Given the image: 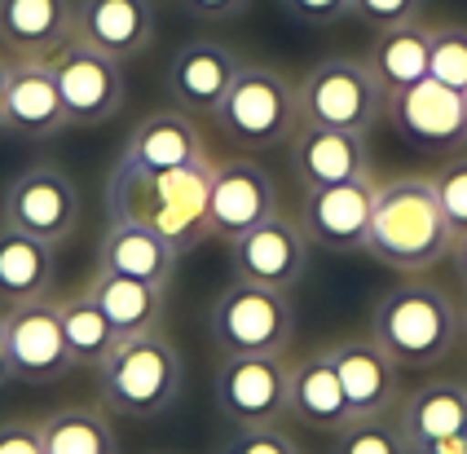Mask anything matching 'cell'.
<instances>
[{
    "label": "cell",
    "mask_w": 467,
    "mask_h": 454,
    "mask_svg": "<svg viewBox=\"0 0 467 454\" xmlns=\"http://www.w3.org/2000/svg\"><path fill=\"white\" fill-rule=\"evenodd\" d=\"M450 247H454V234L445 225L437 186L428 177H397V181L375 190L366 252L379 265L415 273V269L437 265Z\"/></svg>",
    "instance_id": "obj_1"
},
{
    "label": "cell",
    "mask_w": 467,
    "mask_h": 454,
    "mask_svg": "<svg viewBox=\"0 0 467 454\" xmlns=\"http://www.w3.org/2000/svg\"><path fill=\"white\" fill-rule=\"evenodd\" d=\"M463 318L454 300L432 283H397L370 309V335L401 371H428L459 345Z\"/></svg>",
    "instance_id": "obj_2"
},
{
    "label": "cell",
    "mask_w": 467,
    "mask_h": 454,
    "mask_svg": "<svg viewBox=\"0 0 467 454\" xmlns=\"http://www.w3.org/2000/svg\"><path fill=\"white\" fill-rule=\"evenodd\" d=\"M208 163L177 168L163 177H110L106 186V212L110 221H141L159 230L177 252H190L208 239Z\"/></svg>",
    "instance_id": "obj_3"
},
{
    "label": "cell",
    "mask_w": 467,
    "mask_h": 454,
    "mask_svg": "<svg viewBox=\"0 0 467 454\" xmlns=\"http://www.w3.org/2000/svg\"><path fill=\"white\" fill-rule=\"evenodd\" d=\"M182 375L177 345L163 331H150V335L119 340L106 353L98 366V388H102L106 410L129 415V419H155L182 397Z\"/></svg>",
    "instance_id": "obj_4"
},
{
    "label": "cell",
    "mask_w": 467,
    "mask_h": 454,
    "mask_svg": "<svg viewBox=\"0 0 467 454\" xmlns=\"http://www.w3.org/2000/svg\"><path fill=\"white\" fill-rule=\"evenodd\" d=\"M216 129L230 146L243 150H274L286 146L300 119V88L274 67H238L221 107L212 110Z\"/></svg>",
    "instance_id": "obj_5"
},
{
    "label": "cell",
    "mask_w": 467,
    "mask_h": 454,
    "mask_svg": "<svg viewBox=\"0 0 467 454\" xmlns=\"http://www.w3.org/2000/svg\"><path fill=\"white\" fill-rule=\"evenodd\" d=\"M384 88L358 57H322L300 84V119L339 133H366L384 119Z\"/></svg>",
    "instance_id": "obj_6"
},
{
    "label": "cell",
    "mask_w": 467,
    "mask_h": 454,
    "mask_svg": "<svg viewBox=\"0 0 467 454\" xmlns=\"http://www.w3.org/2000/svg\"><path fill=\"white\" fill-rule=\"evenodd\" d=\"M212 340L221 348V357H247V353H286L296 314L286 292L252 287L234 278L212 304Z\"/></svg>",
    "instance_id": "obj_7"
},
{
    "label": "cell",
    "mask_w": 467,
    "mask_h": 454,
    "mask_svg": "<svg viewBox=\"0 0 467 454\" xmlns=\"http://www.w3.org/2000/svg\"><path fill=\"white\" fill-rule=\"evenodd\" d=\"M286 393H291V366L283 362V353L221 357L212 379L216 410L243 428L278 424L286 415Z\"/></svg>",
    "instance_id": "obj_8"
},
{
    "label": "cell",
    "mask_w": 467,
    "mask_h": 454,
    "mask_svg": "<svg viewBox=\"0 0 467 454\" xmlns=\"http://www.w3.org/2000/svg\"><path fill=\"white\" fill-rule=\"evenodd\" d=\"M57 84L62 110L71 119V129H93L106 124L115 110L124 107V71L115 57L98 54L79 40H67L57 54L45 57Z\"/></svg>",
    "instance_id": "obj_9"
},
{
    "label": "cell",
    "mask_w": 467,
    "mask_h": 454,
    "mask_svg": "<svg viewBox=\"0 0 467 454\" xmlns=\"http://www.w3.org/2000/svg\"><path fill=\"white\" fill-rule=\"evenodd\" d=\"M384 115L392 119L397 137L410 141L415 150L445 155V150L467 146V93H454L432 76L392 93Z\"/></svg>",
    "instance_id": "obj_10"
},
{
    "label": "cell",
    "mask_w": 467,
    "mask_h": 454,
    "mask_svg": "<svg viewBox=\"0 0 467 454\" xmlns=\"http://www.w3.org/2000/svg\"><path fill=\"white\" fill-rule=\"evenodd\" d=\"M5 353H9V375L23 384H57L67 379L71 348L62 335L57 300H31V304H9L5 314Z\"/></svg>",
    "instance_id": "obj_11"
},
{
    "label": "cell",
    "mask_w": 467,
    "mask_h": 454,
    "mask_svg": "<svg viewBox=\"0 0 467 454\" xmlns=\"http://www.w3.org/2000/svg\"><path fill=\"white\" fill-rule=\"evenodd\" d=\"M79 221V190L62 168H31L14 177L0 199V225L36 234L45 242H62Z\"/></svg>",
    "instance_id": "obj_12"
},
{
    "label": "cell",
    "mask_w": 467,
    "mask_h": 454,
    "mask_svg": "<svg viewBox=\"0 0 467 454\" xmlns=\"http://www.w3.org/2000/svg\"><path fill=\"white\" fill-rule=\"evenodd\" d=\"M375 190L379 186L370 177L305 190L300 230H305L309 247H322V252H366L370 216H375Z\"/></svg>",
    "instance_id": "obj_13"
},
{
    "label": "cell",
    "mask_w": 467,
    "mask_h": 454,
    "mask_svg": "<svg viewBox=\"0 0 467 454\" xmlns=\"http://www.w3.org/2000/svg\"><path fill=\"white\" fill-rule=\"evenodd\" d=\"M278 216L274 177L247 160H221L208 172V230L221 239H243L247 230Z\"/></svg>",
    "instance_id": "obj_14"
},
{
    "label": "cell",
    "mask_w": 467,
    "mask_h": 454,
    "mask_svg": "<svg viewBox=\"0 0 467 454\" xmlns=\"http://www.w3.org/2000/svg\"><path fill=\"white\" fill-rule=\"evenodd\" d=\"M208 163V141L185 110H155L129 133L110 177H163L177 168Z\"/></svg>",
    "instance_id": "obj_15"
},
{
    "label": "cell",
    "mask_w": 467,
    "mask_h": 454,
    "mask_svg": "<svg viewBox=\"0 0 467 454\" xmlns=\"http://www.w3.org/2000/svg\"><path fill=\"white\" fill-rule=\"evenodd\" d=\"M230 265L238 283L269 287V292H291L309 269V239L296 221L269 216L265 225H256L243 239L230 242Z\"/></svg>",
    "instance_id": "obj_16"
},
{
    "label": "cell",
    "mask_w": 467,
    "mask_h": 454,
    "mask_svg": "<svg viewBox=\"0 0 467 454\" xmlns=\"http://www.w3.org/2000/svg\"><path fill=\"white\" fill-rule=\"evenodd\" d=\"M331 366L339 375V388L348 401V419H379L389 415L397 401V379L401 366L392 362L384 348L375 345V335H344L327 348Z\"/></svg>",
    "instance_id": "obj_17"
},
{
    "label": "cell",
    "mask_w": 467,
    "mask_h": 454,
    "mask_svg": "<svg viewBox=\"0 0 467 454\" xmlns=\"http://www.w3.org/2000/svg\"><path fill=\"white\" fill-rule=\"evenodd\" d=\"M71 40L115 62L141 57L155 40V5L150 0H79Z\"/></svg>",
    "instance_id": "obj_18"
},
{
    "label": "cell",
    "mask_w": 467,
    "mask_h": 454,
    "mask_svg": "<svg viewBox=\"0 0 467 454\" xmlns=\"http://www.w3.org/2000/svg\"><path fill=\"white\" fill-rule=\"evenodd\" d=\"M71 129L62 98H57V84L45 57H23L9 67V93H5V133L18 137H57Z\"/></svg>",
    "instance_id": "obj_19"
},
{
    "label": "cell",
    "mask_w": 467,
    "mask_h": 454,
    "mask_svg": "<svg viewBox=\"0 0 467 454\" xmlns=\"http://www.w3.org/2000/svg\"><path fill=\"white\" fill-rule=\"evenodd\" d=\"M286 146H291V168H296V177H300L305 190L370 177V155H366L362 133H339V129L300 124Z\"/></svg>",
    "instance_id": "obj_20"
},
{
    "label": "cell",
    "mask_w": 467,
    "mask_h": 454,
    "mask_svg": "<svg viewBox=\"0 0 467 454\" xmlns=\"http://www.w3.org/2000/svg\"><path fill=\"white\" fill-rule=\"evenodd\" d=\"M238 57L216 40H185L168 62V93L190 115H212L238 76Z\"/></svg>",
    "instance_id": "obj_21"
},
{
    "label": "cell",
    "mask_w": 467,
    "mask_h": 454,
    "mask_svg": "<svg viewBox=\"0 0 467 454\" xmlns=\"http://www.w3.org/2000/svg\"><path fill=\"white\" fill-rule=\"evenodd\" d=\"M177 256L182 252L150 225L110 221V230L102 234V247H98V269H110V273H124V278H137V283H150V287L168 292V283L177 273Z\"/></svg>",
    "instance_id": "obj_22"
},
{
    "label": "cell",
    "mask_w": 467,
    "mask_h": 454,
    "mask_svg": "<svg viewBox=\"0 0 467 454\" xmlns=\"http://www.w3.org/2000/svg\"><path fill=\"white\" fill-rule=\"evenodd\" d=\"M76 27L71 0H0V45L18 57L57 54Z\"/></svg>",
    "instance_id": "obj_23"
},
{
    "label": "cell",
    "mask_w": 467,
    "mask_h": 454,
    "mask_svg": "<svg viewBox=\"0 0 467 454\" xmlns=\"http://www.w3.org/2000/svg\"><path fill=\"white\" fill-rule=\"evenodd\" d=\"M84 292L98 300V309L119 331V340L150 335V331L163 326V314H168V292L163 287L137 283V278H124V273H110V269H98L84 283Z\"/></svg>",
    "instance_id": "obj_24"
},
{
    "label": "cell",
    "mask_w": 467,
    "mask_h": 454,
    "mask_svg": "<svg viewBox=\"0 0 467 454\" xmlns=\"http://www.w3.org/2000/svg\"><path fill=\"white\" fill-rule=\"evenodd\" d=\"M397 428H401L410 454L419 446H428V441H437V437H450V432L467 428V384H454V379L423 384L419 393H410L401 401Z\"/></svg>",
    "instance_id": "obj_25"
},
{
    "label": "cell",
    "mask_w": 467,
    "mask_h": 454,
    "mask_svg": "<svg viewBox=\"0 0 467 454\" xmlns=\"http://www.w3.org/2000/svg\"><path fill=\"white\" fill-rule=\"evenodd\" d=\"M53 287V242L0 225V304H31Z\"/></svg>",
    "instance_id": "obj_26"
},
{
    "label": "cell",
    "mask_w": 467,
    "mask_h": 454,
    "mask_svg": "<svg viewBox=\"0 0 467 454\" xmlns=\"http://www.w3.org/2000/svg\"><path fill=\"white\" fill-rule=\"evenodd\" d=\"M286 415H296L300 424L336 432L348 424V401L339 388V375L327 353H313L300 366H291V393H286Z\"/></svg>",
    "instance_id": "obj_27"
},
{
    "label": "cell",
    "mask_w": 467,
    "mask_h": 454,
    "mask_svg": "<svg viewBox=\"0 0 467 454\" xmlns=\"http://www.w3.org/2000/svg\"><path fill=\"white\" fill-rule=\"evenodd\" d=\"M428 40H432V31L423 23H397V27L375 31L366 67H370L375 84L384 88V98L428 80Z\"/></svg>",
    "instance_id": "obj_28"
},
{
    "label": "cell",
    "mask_w": 467,
    "mask_h": 454,
    "mask_svg": "<svg viewBox=\"0 0 467 454\" xmlns=\"http://www.w3.org/2000/svg\"><path fill=\"white\" fill-rule=\"evenodd\" d=\"M45 454H119L115 428L98 406H62L40 419Z\"/></svg>",
    "instance_id": "obj_29"
},
{
    "label": "cell",
    "mask_w": 467,
    "mask_h": 454,
    "mask_svg": "<svg viewBox=\"0 0 467 454\" xmlns=\"http://www.w3.org/2000/svg\"><path fill=\"white\" fill-rule=\"evenodd\" d=\"M57 318H62V335H67V348H71V362L76 366H102V357L110 348L119 345V331L110 326L98 300L88 292H76V295H62L57 300Z\"/></svg>",
    "instance_id": "obj_30"
},
{
    "label": "cell",
    "mask_w": 467,
    "mask_h": 454,
    "mask_svg": "<svg viewBox=\"0 0 467 454\" xmlns=\"http://www.w3.org/2000/svg\"><path fill=\"white\" fill-rule=\"evenodd\" d=\"M428 76L454 93H467V27L459 23H445L432 27L428 40Z\"/></svg>",
    "instance_id": "obj_31"
},
{
    "label": "cell",
    "mask_w": 467,
    "mask_h": 454,
    "mask_svg": "<svg viewBox=\"0 0 467 454\" xmlns=\"http://www.w3.org/2000/svg\"><path fill=\"white\" fill-rule=\"evenodd\" d=\"M331 454H410L406 437L397 419H348L344 428H336V450Z\"/></svg>",
    "instance_id": "obj_32"
},
{
    "label": "cell",
    "mask_w": 467,
    "mask_h": 454,
    "mask_svg": "<svg viewBox=\"0 0 467 454\" xmlns=\"http://www.w3.org/2000/svg\"><path fill=\"white\" fill-rule=\"evenodd\" d=\"M437 186V199H441V212H445V225L454 239L467 234V155L454 163H445L441 172L432 177Z\"/></svg>",
    "instance_id": "obj_33"
},
{
    "label": "cell",
    "mask_w": 467,
    "mask_h": 454,
    "mask_svg": "<svg viewBox=\"0 0 467 454\" xmlns=\"http://www.w3.org/2000/svg\"><path fill=\"white\" fill-rule=\"evenodd\" d=\"M225 454H300V446L278 424H260V428H243L225 446Z\"/></svg>",
    "instance_id": "obj_34"
},
{
    "label": "cell",
    "mask_w": 467,
    "mask_h": 454,
    "mask_svg": "<svg viewBox=\"0 0 467 454\" xmlns=\"http://www.w3.org/2000/svg\"><path fill=\"white\" fill-rule=\"evenodd\" d=\"M419 9H423V0H353V14L375 31L397 27V23H419Z\"/></svg>",
    "instance_id": "obj_35"
},
{
    "label": "cell",
    "mask_w": 467,
    "mask_h": 454,
    "mask_svg": "<svg viewBox=\"0 0 467 454\" xmlns=\"http://www.w3.org/2000/svg\"><path fill=\"white\" fill-rule=\"evenodd\" d=\"M278 5L291 23H305V27H336L339 18L353 14V0H278Z\"/></svg>",
    "instance_id": "obj_36"
},
{
    "label": "cell",
    "mask_w": 467,
    "mask_h": 454,
    "mask_svg": "<svg viewBox=\"0 0 467 454\" xmlns=\"http://www.w3.org/2000/svg\"><path fill=\"white\" fill-rule=\"evenodd\" d=\"M0 454H45L40 424H26V419L0 424Z\"/></svg>",
    "instance_id": "obj_37"
},
{
    "label": "cell",
    "mask_w": 467,
    "mask_h": 454,
    "mask_svg": "<svg viewBox=\"0 0 467 454\" xmlns=\"http://www.w3.org/2000/svg\"><path fill=\"white\" fill-rule=\"evenodd\" d=\"M190 18H203V23H230L238 14H247L252 0H177Z\"/></svg>",
    "instance_id": "obj_38"
},
{
    "label": "cell",
    "mask_w": 467,
    "mask_h": 454,
    "mask_svg": "<svg viewBox=\"0 0 467 454\" xmlns=\"http://www.w3.org/2000/svg\"><path fill=\"white\" fill-rule=\"evenodd\" d=\"M415 454H467V428L450 432V437H437V441H428V446H419Z\"/></svg>",
    "instance_id": "obj_39"
},
{
    "label": "cell",
    "mask_w": 467,
    "mask_h": 454,
    "mask_svg": "<svg viewBox=\"0 0 467 454\" xmlns=\"http://www.w3.org/2000/svg\"><path fill=\"white\" fill-rule=\"evenodd\" d=\"M454 265H459V278L467 283V234L463 239H454Z\"/></svg>",
    "instance_id": "obj_40"
},
{
    "label": "cell",
    "mask_w": 467,
    "mask_h": 454,
    "mask_svg": "<svg viewBox=\"0 0 467 454\" xmlns=\"http://www.w3.org/2000/svg\"><path fill=\"white\" fill-rule=\"evenodd\" d=\"M5 93H9V62L0 57V129H5Z\"/></svg>",
    "instance_id": "obj_41"
},
{
    "label": "cell",
    "mask_w": 467,
    "mask_h": 454,
    "mask_svg": "<svg viewBox=\"0 0 467 454\" xmlns=\"http://www.w3.org/2000/svg\"><path fill=\"white\" fill-rule=\"evenodd\" d=\"M9 353H5V318H0V384H9Z\"/></svg>",
    "instance_id": "obj_42"
}]
</instances>
